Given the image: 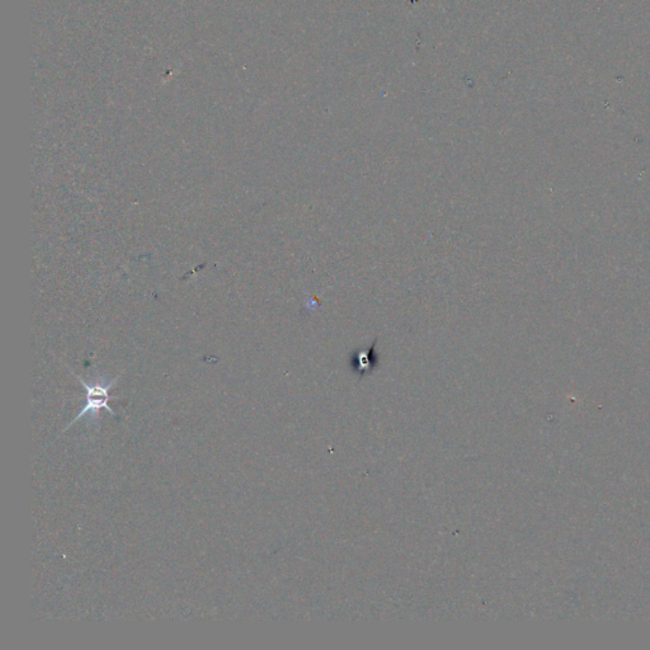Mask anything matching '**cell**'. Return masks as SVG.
I'll return each mask as SVG.
<instances>
[{"label":"cell","mask_w":650,"mask_h":650,"mask_svg":"<svg viewBox=\"0 0 650 650\" xmlns=\"http://www.w3.org/2000/svg\"><path fill=\"white\" fill-rule=\"evenodd\" d=\"M377 340L378 338L374 340L372 344H369L367 347L358 348L348 357L349 367L358 376L369 375L380 366V357L376 351Z\"/></svg>","instance_id":"obj_2"},{"label":"cell","mask_w":650,"mask_h":650,"mask_svg":"<svg viewBox=\"0 0 650 650\" xmlns=\"http://www.w3.org/2000/svg\"><path fill=\"white\" fill-rule=\"evenodd\" d=\"M79 378L81 384L87 390V404L85 406L81 409V412L78 413V415L75 417L74 419L72 421V423L67 426V428L64 429L62 432H65L67 428L72 427V424H74L75 422L79 421L81 418H83L84 415L89 414L88 419H87V424L88 426H96L99 423V410L102 409H106L108 410L110 413L116 415V412L112 409L111 406H108V400L111 399L110 394L108 392L111 390L112 388H115L117 381H119V377H116L115 380H112L110 383H104L103 377H101L98 381L96 383H92V384H88L85 383L81 376H76Z\"/></svg>","instance_id":"obj_1"}]
</instances>
